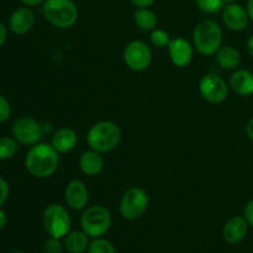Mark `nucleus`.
<instances>
[{"instance_id": "1", "label": "nucleus", "mask_w": 253, "mask_h": 253, "mask_svg": "<svg viewBox=\"0 0 253 253\" xmlns=\"http://www.w3.org/2000/svg\"><path fill=\"white\" fill-rule=\"evenodd\" d=\"M59 153L51 143H36L25 157V166L31 175L48 178L54 174L59 165Z\"/></svg>"}, {"instance_id": "2", "label": "nucleus", "mask_w": 253, "mask_h": 253, "mask_svg": "<svg viewBox=\"0 0 253 253\" xmlns=\"http://www.w3.org/2000/svg\"><path fill=\"white\" fill-rule=\"evenodd\" d=\"M121 141V130L114 121L101 120L94 124L86 133L88 146L100 153L115 150Z\"/></svg>"}, {"instance_id": "3", "label": "nucleus", "mask_w": 253, "mask_h": 253, "mask_svg": "<svg viewBox=\"0 0 253 253\" xmlns=\"http://www.w3.org/2000/svg\"><path fill=\"white\" fill-rule=\"evenodd\" d=\"M193 43L203 56H214L222 47V30L214 20L198 22L193 31Z\"/></svg>"}, {"instance_id": "4", "label": "nucleus", "mask_w": 253, "mask_h": 253, "mask_svg": "<svg viewBox=\"0 0 253 253\" xmlns=\"http://www.w3.org/2000/svg\"><path fill=\"white\" fill-rule=\"evenodd\" d=\"M43 15L54 27L66 30L78 20V7L73 0H44Z\"/></svg>"}, {"instance_id": "5", "label": "nucleus", "mask_w": 253, "mask_h": 253, "mask_svg": "<svg viewBox=\"0 0 253 253\" xmlns=\"http://www.w3.org/2000/svg\"><path fill=\"white\" fill-rule=\"evenodd\" d=\"M81 225L89 237L98 239L110 229L111 215L104 205H91L82 215Z\"/></svg>"}, {"instance_id": "6", "label": "nucleus", "mask_w": 253, "mask_h": 253, "mask_svg": "<svg viewBox=\"0 0 253 253\" xmlns=\"http://www.w3.org/2000/svg\"><path fill=\"white\" fill-rule=\"evenodd\" d=\"M42 220H43V226L47 234L57 239L66 237L72 226L68 210L61 204L48 205L44 209Z\"/></svg>"}, {"instance_id": "7", "label": "nucleus", "mask_w": 253, "mask_h": 253, "mask_svg": "<svg viewBox=\"0 0 253 253\" xmlns=\"http://www.w3.org/2000/svg\"><path fill=\"white\" fill-rule=\"evenodd\" d=\"M148 203H150V198H148L147 192L142 188L133 187L130 188L125 192L123 195L120 202V214L124 219L130 220H137L147 211Z\"/></svg>"}, {"instance_id": "8", "label": "nucleus", "mask_w": 253, "mask_h": 253, "mask_svg": "<svg viewBox=\"0 0 253 253\" xmlns=\"http://www.w3.org/2000/svg\"><path fill=\"white\" fill-rule=\"evenodd\" d=\"M124 61L133 72H143L151 66L152 51L143 41H131L124 49Z\"/></svg>"}, {"instance_id": "9", "label": "nucleus", "mask_w": 253, "mask_h": 253, "mask_svg": "<svg viewBox=\"0 0 253 253\" xmlns=\"http://www.w3.org/2000/svg\"><path fill=\"white\" fill-rule=\"evenodd\" d=\"M199 91L208 103L220 104L224 103L229 95V85L217 74L208 73L200 79Z\"/></svg>"}, {"instance_id": "10", "label": "nucleus", "mask_w": 253, "mask_h": 253, "mask_svg": "<svg viewBox=\"0 0 253 253\" xmlns=\"http://www.w3.org/2000/svg\"><path fill=\"white\" fill-rule=\"evenodd\" d=\"M14 137L20 143L26 146H34L43 137V126L32 118H21L15 121L12 126Z\"/></svg>"}, {"instance_id": "11", "label": "nucleus", "mask_w": 253, "mask_h": 253, "mask_svg": "<svg viewBox=\"0 0 253 253\" xmlns=\"http://www.w3.org/2000/svg\"><path fill=\"white\" fill-rule=\"evenodd\" d=\"M167 48L170 61L175 67L184 68L189 66L194 54V48L188 40H185L184 37H175L170 40Z\"/></svg>"}, {"instance_id": "12", "label": "nucleus", "mask_w": 253, "mask_h": 253, "mask_svg": "<svg viewBox=\"0 0 253 253\" xmlns=\"http://www.w3.org/2000/svg\"><path fill=\"white\" fill-rule=\"evenodd\" d=\"M222 21L231 31H244L250 21L249 12L246 7L240 4H227L222 9Z\"/></svg>"}, {"instance_id": "13", "label": "nucleus", "mask_w": 253, "mask_h": 253, "mask_svg": "<svg viewBox=\"0 0 253 253\" xmlns=\"http://www.w3.org/2000/svg\"><path fill=\"white\" fill-rule=\"evenodd\" d=\"M64 200L73 210L85 209L89 202V190L82 180L74 179L64 189Z\"/></svg>"}, {"instance_id": "14", "label": "nucleus", "mask_w": 253, "mask_h": 253, "mask_svg": "<svg viewBox=\"0 0 253 253\" xmlns=\"http://www.w3.org/2000/svg\"><path fill=\"white\" fill-rule=\"evenodd\" d=\"M249 231V222L245 217L235 216L231 217L222 229V237L229 244H239L246 237Z\"/></svg>"}, {"instance_id": "15", "label": "nucleus", "mask_w": 253, "mask_h": 253, "mask_svg": "<svg viewBox=\"0 0 253 253\" xmlns=\"http://www.w3.org/2000/svg\"><path fill=\"white\" fill-rule=\"evenodd\" d=\"M35 24L34 11L29 7H20L15 10L9 20V26L14 34L25 35L32 29Z\"/></svg>"}, {"instance_id": "16", "label": "nucleus", "mask_w": 253, "mask_h": 253, "mask_svg": "<svg viewBox=\"0 0 253 253\" xmlns=\"http://www.w3.org/2000/svg\"><path fill=\"white\" fill-rule=\"evenodd\" d=\"M229 86L240 96H250L253 94V73L247 69H239L230 77Z\"/></svg>"}, {"instance_id": "17", "label": "nucleus", "mask_w": 253, "mask_h": 253, "mask_svg": "<svg viewBox=\"0 0 253 253\" xmlns=\"http://www.w3.org/2000/svg\"><path fill=\"white\" fill-rule=\"evenodd\" d=\"M104 165H105V161H104L101 153L91 150V148L82 153L81 158H79V168L84 174L89 175V177L100 174L101 170L104 169Z\"/></svg>"}, {"instance_id": "18", "label": "nucleus", "mask_w": 253, "mask_h": 253, "mask_svg": "<svg viewBox=\"0 0 253 253\" xmlns=\"http://www.w3.org/2000/svg\"><path fill=\"white\" fill-rule=\"evenodd\" d=\"M78 143V136L76 131L69 127H61L56 130L52 136L51 145L58 153H67L74 150Z\"/></svg>"}, {"instance_id": "19", "label": "nucleus", "mask_w": 253, "mask_h": 253, "mask_svg": "<svg viewBox=\"0 0 253 253\" xmlns=\"http://www.w3.org/2000/svg\"><path fill=\"white\" fill-rule=\"evenodd\" d=\"M215 56L219 66L226 71H234L241 63V53L232 46H222Z\"/></svg>"}, {"instance_id": "20", "label": "nucleus", "mask_w": 253, "mask_h": 253, "mask_svg": "<svg viewBox=\"0 0 253 253\" xmlns=\"http://www.w3.org/2000/svg\"><path fill=\"white\" fill-rule=\"evenodd\" d=\"M133 21L138 29L145 32H152L157 29V16L148 7H138L133 12Z\"/></svg>"}, {"instance_id": "21", "label": "nucleus", "mask_w": 253, "mask_h": 253, "mask_svg": "<svg viewBox=\"0 0 253 253\" xmlns=\"http://www.w3.org/2000/svg\"><path fill=\"white\" fill-rule=\"evenodd\" d=\"M88 237L84 231L68 232L64 237V247L69 253H83L88 250Z\"/></svg>"}, {"instance_id": "22", "label": "nucleus", "mask_w": 253, "mask_h": 253, "mask_svg": "<svg viewBox=\"0 0 253 253\" xmlns=\"http://www.w3.org/2000/svg\"><path fill=\"white\" fill-rule=\"evenodd\" d=\"M17 151V145L14 138L1 137L0 138V161L9 160L14 157Z\"/></svg>"}, {"instance_id": "23", "label": "nucleus", "mask_w": 253, "mask_h": 253, "mask_svg": "<svg viewBox=\"0 0 253 253\" xmlns=\"http://www.w3.org/2000/svg\"><path fill=\"white\" fill-rule=\"evenodd\" d=\"M88 253H115V247L108 240L98 237L89 244Z\"/></svg>"}, {"instance_id": "24", "label": "nucleus", "mask_w": 253, "mask_h": 253, "mask_svg": "<svg viewBox=\"0 0 253 253\" xmlns=\"http://www.w3.org/2000/svg\"><path fill=\"white\" fill-rule=\"evenodd\" d=\"M198 7L207 14H216L225 7L224 0H195Z\"/></svg>"}, {"instance_id": "25", "label": "nucleus", "mask_w": 253, "mask_h": 253, "mask_svg": "<svg viewBox=\"0 0 253 253\" xmlns=\"http://www.w3.org/2000/svg\"><path fill=\"white\" fill-rule=\"evenodd\" d=\"M151 42L155 47H158V48H163V47H168L169 44L170 39L169 35H168L167 31L162 29H155L152 32H151L150 36Z\"/></svg>"}, {"instance_id": "26", "label": "nucleus", "mask_w": 253, "mask_h": 253, "mask_svg": "<svg viewBox=\"0 0 253 253\" xmlns=\"http://www.w3.org/2000/svg\"><path fill=\"white\" fill-rule=\"evenodd\" d=\"M62 251H63V245L57 237L49 236V239L44 242V252L46 253H62Z\"/></svg>"}, {"instance_id": "27", "label": "nucleus", "mask_w": 253, "mask_h": 253, "mask_svg": "<svg viewBox=\"0 0 253 253\" xmlns=\"http://www.w3.org/2000/svg\"><path fill=\"white\" fill-rule=\"evenodd\" d=\"M10 114H11V108H10L9 101L4 96L0 95V124L6 121L10 118Z\"/></svg>"}, {"instance_id": "28", "label": "nucleus", "mask_w": 253, "mask_h": 253, "mask_svg": "<svg viewBox=\"0 0 253 253\" xmlns=\"http://www.w3.org/2000/svg\"><path fill=\"white\" fill-rule=\"evenodd\" d=\"M9 197V184L4 178L0 177V207L6 202Z\"/></svg>"}, {"instance_id": "29", "label": "nucleus", "mask_w": 253, "mask_h": 253, "mask_svg": "<svg viewBox=\"0 0 253 253\" xmlns=\"http://www.w3.org/2000/svg\"><path fill=\"white\" fill-rule=\"evenodd\" d=\"M245 219L247 220L250 226L253 227V199L250 200L245 207Z\"/></svg>"}, {"instance_id": "30", "label": "nucleus", "mask_w": 253, "mask_h": 253, "mask_svg": "<svg viewBox=\"0 0 253 253\" xmlns=\"http://www.w3.org/2000/svg\"><path fill=\"white\" fill-rule=\"evenodd\" d=\"M156 0H131L136 7H150L151 5L155 4Z\"/></svg>"}, {"instance_id": "31", "label": "nucleus", "mask_w": 253, "mask_h": 253, "mask_svg": "<svg viewBox=\"0 0 253 253\" xmlns=\"http://www.w3.org/2000/svg\"><path fill=\"white\" fill-rule=\"evenodd\" d=\"M5 40H6V29H5L4 25L0 22V47L4 44Z\"/></svg>"}, {"instance_id": "32", "label": "nucleus", "mask_w": 253, "mask_h": 253, "mask_svg": "<svg viewBox=\"0 0 253 253\" xmlns=\"http://www.w3.org/2000/svg\"><path fill=\"white\" fill-rule=\"evenodd\" d=\"M24 5L26 6H36V5L41 4V2H44V0H20Z\"/></svg>"}, {"instance_id": "33", "label": "nucleus", "mask_w": 253, "mask_h": 253, "mask_svg": "<svg viewBox=\"0 0 253 253\" xmlns=\"http://www.w3.org/2000/svg\"><path fill=\"white\" fill-rule=\"evenodd\" d=\"M246 133H247V136L250 137V140L253 141V118L249 121V124H247Z\"/></svg>"}, {"instance_id": "34", "label": "nucleus", "mask_w": 253, "mask_h": 253, "mask_svg": "<svg viewBox=\"0 0 253 253\" xmlns=\"http://www.w3.org/2000/svg\"><path fill=\"white\" fill-rule=\"evenodd\" d=\"M246 10H247V12H249L250 20L253 22V0H247Z\"/></svg>"}, {"instance_id": "35", "label": "nucleus", "mask_w": 253, "mask_h": 253, "mask_svg": "<svg viewBox=\"0 0 253 253\" xmlns=\"http://www.w3.org/2000/svg\"><path fill=\"white\" fill-rule=\"evenodd\" d=\"M6 226V215L5 212L0 209V231Z\"/></svg>"}, {"instance_id": "36", "label": "nucleus", "mask_w": 253, "mask_h": 253, "mask_svg": "<svg viewBox=\"0 0 253 253\" xmlns=\"http://www.w3.org/2000/svg\"><path fill=\"white\" fill-rule=\"evenodd\" d=\"M247 51H249L250 56L253 58V34L247 40Z\"/></svg>"}, {"instance_id": "37", "label": "nucleus", "mask_w": 253, "mask_h": 253, "mask_svg": "<svg viewBox=\"0 0 253 253\" xmlns=\"http://www.w3.org/2000/svg\"><path fill=\"white\" fill-rule=\"evenodd\" d=\"M224 1H225V4H235V2H236L237 1V0H224Z\"/></svg>"}, {"instance_id": "38", "label": "nucleus", "mask_w": 253, "mask_h": 253, "mask_svg": "<svg viewBox=\"0 0 253 253\" xmlns=\"http://www.w3.org/2000/svg\"><path fill=\"white\" fill-rule=\"evenodd\" d=\"M11 253H21V252H19V251H15V252H11Z\"/></svg>"}]
</instances>
